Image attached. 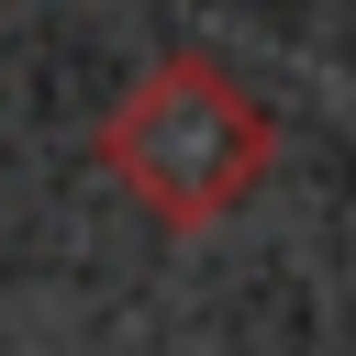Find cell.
Returning a JSON list of instances; mask_svg holds the SVG:
<instances>
[{
    "instance_id": "cell-1",
    "label": "cell",
    "mask_w": 356,
    "mask_h": 356,
    "mask_svg": "<svg viewBox=\"0 0 356 356\" xmlns=\"http://www.w3.org/2000/svg\"><path fill=\"white\" fill-rule=\"evenodd\" d=\"M100 167L122 178V200H134L145 222L211 234V222H234V211L267 189L278 122H267V100H256L222 56L178 44V56H156V67L100 111Z\"/></svg>"
}]
</instances>
